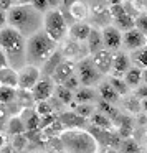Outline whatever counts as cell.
I'll return each instance as SVG.
<instances>
[{"mask_svg":"<svg viewBox=\"0 0 147 153\" xmlns=\"http://www.w3.org/2000/svg\"><path fill=\"white\" fill-rule=\"evenodd\" d=\"M7 25L20 31L23 36H32L43 27V13L35 10L30 4L14 5L7 12Z\"/></svg>","mask_w":147,"mask_h":153,"instance_id":"obj_1","label":"cell"},{"mask_svg":"<svg viewBox=\"0 0 147 153\" xmlns=\"http://www.w3.org/2000/svg\"><path fill=\"white\" fill-rule=\"evenodd\" d=\"M25 45H27V40L25 36L17 31L12 27H4L0 28V48L5 51L8 58V66L12 64H27V59H25Z\"/></svg>","mask_w":147,"mask_h":153,"instance_id":"obj_2","label":"cell"},{"mask_svg":"<svg viewBox=\"0 0 147 153\" xmlns=\"http://www.w3.org/2000/svg\"><path fill=\"white\" fill-rule=\"evenodd\" d=\"M55 50H56V41L51 40L43 30L37 31L32 36H28L27 45H25V59H27V64L38 68V64H43L45 59Z\"/></svg>","mask_w":147,"mask_h":153,"instance_id":"obj_3","label":"cell"},{"mask_svg":"<svg viewBox=\"0 0 147 153\" xmlns=\"http://www.w3.org/2000/svg\"><path fill=\"white\" fill-rule=\"evenodd\" d=\"M60 140L63 143L64 150L70 153H96L98 143L86 130L71 128L63 130L60 133Z\"/></svg>","mask_w":147,"mask_h":153,"instance_id":"obj_4","label":"cell"},{"mask_svg":"<svg viewBox=\"0 0 147 153\" xmlns=\"http://www.w3.org/2000/svg\"><path fill=\"white\" fill-rule=\"evenodd\" d=\"M68 22L60 8H50L43 13V31L58 43L68 35Z\"/></svg>","mask_w":147,"mask_h":153,"instance_id":"obj_5","label":"cell"},{"mask_svg":"<svg viewBox=\"0 0 147 153\" xmlns=\"http://www.w3.org/2000/svg\"><path fill=\"white\" fill-rule=\"evenodd\" d=\"M76 74H78V79H80L81 86H86V87H93L96 84L101 82V76L103 74L96 69V66L93 64L91 58H83L76 63Z\"/></svg>","mask_w":147,"mask_h":153,"instance_id":"obj_6","label":"cell"},{"mask_svg":"<svg viewBox=\"0 0 147 153\" xmlns=\"http://www.w3.org/2000/svg\"><path fill=\"white\" fill-rule=\"evenodd\" d=\"M40 77H41L40 68L32 66V64H25V66L18 71V89L30 91L32 87L38 82Z\"/></svg>","mask_w":147,"mask_h":153,"instance_id":"obj_7","label":"cell"},{"mask_svg":"<svg viewBox=\"0 0 147 153\" xmlns=\"http://www.w3.org/2000/svg\"><path fill=\"white\" fill-rule=\"evenodd\" d=\"M103 35V46L109 51H116L122 46V31L117 30L114 25H106L101 28Z\"/></svg>","mask_w":147,"mask_h":153,"instance_id":"obj_8","label":"cell"},{"mask_svg":"<svg viewBox=\"0 0 147 153\" xmlns=\"http://www.w3.org/2000/svg\"><path fill=\"white\" fill-rule=\"evenodd\" d=\"M30 92H32V97H33L35 102L48 100L55 94V82L51 81V77H40L38 82L30 89Z\"/></svg>","mask_w":147,"mask_h":153,"instance_id":"obj_9","label":"cell"},{"mask_svg":"<svg viewBox=\"0 0 147 153\" xmlns=\"http://www.w3.org/2000/svg\"><path fill=\"white\" fill-rule=\"evenodd\" d=\"M112 56L114 54L109 50L101 48L99 51L91 54V61H93V64L101 74H109L111 69H112Z\"/></svg>","mask_w":147,"mask_h":153,"instance_id":"obj_10","label":"cell"},{"mask_svg":"<svg viewBox=\"0 0 147 153\" xmlns=\"http://www.w3.org/2000/svg\"><path fill=\"white\" fill-rule=\"evenodd\" d=\"M122 46H126L127 50L136 51L139 48L146 46V35L142 31H139L137 28H130V30L122 33Z\"/></svg>","mask_w":147,"mask_h":153,"instance_id":"obj_11","label":"cell"},{"mask_svg":"<svg viewBox=\"0 0 147 153\" xmlns=\"http://www.w3.org/2000/svg\"><path fill=\"white\" fill-rule=\"evenodd\" d=\"M74 73H76V63H74L73 59H66V58H64V59L58 64L56 69H55L53 76H51V81H53L55 84H63L64 81Z\"/></svg>","mask_w":147,"mask_h":153,"instance_id":"obj_12","label":"cell"},{"mask_svg":"<svg viewBox=\"0 0 147 153\" xmlns=\"http://www.w3.org/2000/svg\"><path fill=\"white\" fill-rule=\"evenodd\" d=\"M58 120L61 122V125L64 127V130H71V128H84L86 127V119L81 115H78L74 110H70V112H63Z\"/></svg>","mask_w":147,"mask_h":153,"instance_id":"obj_13","label":"cell"},{"mask_svg":"<svg viewBox=\"0 0 147 153\" xmlns=\"http://www.w3.org/2000/svg\"><path fill=\"white\" fill-rule=\"evenodd\" d=\"M63 59H64V56H63V53H61V50H55L53 53L45 59V63L41 64L40 73L43 74L45 77H51L53 73H55V69L58 68V64H60Z\"/></svg>","mask_w":147,"mask_h":153,"instance_id":"obj_14","label":"cell"},{"mask_svg":"<svg viewBox=\"0 0 147 153\" xmlns=\"http://www.w3.org/2000/svg\"><path fill=\"white\" fill-rule=\"evenodd\" d=\"M91 28H93V27H91L89 23H86V22H74V23L70 27L68 33H70L71 40L80 41V43H86L88 36H89Z\"/></svg>","mask_w":147,"mask_h":153,"instance_id":"obj_15","label":"cell"},{"mask_svg":"<svg viewBox=\"0 0 147 153\" xmlns=\"http://www.w3.org/2000/svg\"><path fill=\"white\" fill-rule=\"evenodd\" d=\"M89 15L93 17L94 23L103 25V27L109 25V20H112V18H111V13H109V8L106 7V2L96 4L94 7H91L89 8Z\"/></svg>","mask_w":147,"mask_h":153,"instance_id":"obj_16","label":"cell"},{"mask_svg":"<svg viewBox=\"0 0 147 153\" xmlns=\"http://www.w3.org/2000/svg\"><path fill=\"white\" fill-rule=\"evenodd\" d=\"M130 68V58L126 53H116L112 56V69H111V76H124L127 69Z\"/></svg>","mask_w":147,"mask_h":153,"instance_id":"obj_17","label":"cell"},{"mask_svg":"<svg viewBox=\"0 0 147 153\" xmlns=\"http://www.w3.org/2000/svg\"><path fill=\"white\" fill-rule=\"evenodd\" d=\"M20 119L23 120L27 132H35V130H40V115L37 114V110L30 109V107H28V109H23V110H22Z\"/></svg>","mask_w":147,"mask_h":153,"instance_id":"obj_18","label":"cell"},{"mask_svg":"<svg viewBox=\"0 0 147 153\" xmlns=\"http://www.w3.org/2000/svg\"><path fill=\"white\" fill-rule=\"evenodd\" d=\"M0 86H8L18 89V71L12 66L0 68Z\"/></svg>","mask_w":147,"mask_h":153,"instance_id":"obj_19","label":"cell"},{"mask_svg":"<svg viewBox=\"0 0 147 153\" xmlns=\"http://www.w3.org/2000/svg\"><path fill=\"white\" fill-rule=\"evenodd\" d=\"M114 120H117V135L121 137V138H129L130 135H132L134 132V122L132 119H130L129 115H117Z\"/></svg>","mask_w":147,"mask_h":153,"instance_id":"obj_20","label":"cell"},{"mask_svg":"<svg viewBox=\"0 0 147 153\" xmlns=\"http://www.w3.org/2000/svg\"><path fill=\"white\" fill-rule=\"evenodd\" d=\"M61 53H63V56L66 58V59H83L84 58V53H81V43L80 41H74V40H70L64 43L63 50H61Z\"/></svg>","mask_w":147,"mask_h":153,"instance_id":"obj_21","label":"cell"},{"mask_svg":"<svg viewBox=\"0 0 147 153\" xmlns=\"http://www.w3.org/2000/svg\"><path fill=\"white\" fill-rule=\"evenodd\" d=\"M68 13H70V17L73 18L74 22H84L88 17H89V7H88L86 2L78 0L76 4L71 5V7L68 8Z\"/></svg>","mask_w":147,"mask_h":153,"instance_id":"obj_22","label":"cell"},{"mask_svg":"<svg viewBox=\"0 0 147 153\" xmlns=\"http://www.w3.org/2000/svg\"><path fill=\"white\" fill-rule=\"evenodd\" d=\"M98 92H99V97L103 100H106V102L109 104H116L117 100H119V94L114 91V87L109 84V81H104V82H99V86H98Z\"/></svg>","mask_w":147,"mask_h":153,"instance_id":"obj_23","label":"cell"},{"mask_svg":"<svg viewBox=\"0 0 147 153\" xmlns=\"http://www.w3.org/2000/svg\"><path fill=\"white\" fill-rule=\"evenodd\" d=\"M122 79L126 81L129 89H136V87L140 86V82H142V69L137 68V66H130L129 69L124 73Z\"/></svg>","mask_w":147,"mask_h":153,"instance_id":"obj_24","label":"cell"},{"mask_svg":"<svg viewBox=\"0 0 147 153\" xmlns=\"http://www.w3.org/2000/svg\"><path fill=\"white\" fill-rule=\"evenodd\" d=\"M86 48H88V53H91V54L103 48V35H101L99 28H91L89 36L86 40Z\"/></svg>","mask_w":147,"mask_h":153,"instance_id":"obj_25","label":"cell"},{"mask_svg":"<svg viewBox=\"0 0 147 153\" xmlns=\"http://www.w3.org/2000/svg\"><path fill=\"white\" fill-rule=\"evenodd\" d=\"M96 100V92L93 87L81 86L74 91V102L76 104H93Z\"/></svg>","mask_w":147,"mask_h":153,"instance_id":"obj_26","label":"cell"},{"mask_svg":"<svg viewBox=\"0 0 147 153\" xmlns=\"http://www.w3.org/2000/svg\"><path fill=\"white\" fill-rule=\"evenodd\" d=\"M7 132L10 133V135H14V137L15 135H23V133L27 132L23 120H22L18 115H12L10 119H8V122H7Z\"/></svg>","mask_w":147,"mask_h":153,"instance_id":"obj_27","label":"cell"},{"mask_svg":"<svg viewBox=\"0 0 147 153\" xmlns=\"http://www.w3.org/2000/svg\"><path fill=\"white\" fill-rule=\"evenodd\" d=\"M55 96H56L58 102L64 104V105H68V104H71L74 100V92L66 89L63 84H55Z\"/></svg>","mask_w":147,"mask_h":153,"instance_id":"obj_28","label":"cell"},{"mask_svg":"<svg viewBox=\"0 0 147 153\" xmlns=\"http://www.w3.org/2000/svg\"><path fill=\"white\" fill-rule=\"evenodd\" d=\"M89 119H91V123L96 125V127H101V128H106V130L112 128V120H111L106 114L99 112V110H94Z\"/></svg>","mask_w":147,"mask_h":153,"instance_id":"obj_29","label":"cell"},{"mask_svg":"<svg viewBox=\"0 0 147 153\" xmlns=\"http://www.w3.org/2000/svg\"><path fill=\"white\" fill-rule=\"evenodd\" d=\"M114 27L117 28V30H121L124 33V31H127V30H130V28H134L136 25H134V22H136V18L132 17V15H129V13H124V15H121V17H117V18H114Z\"/></svg>","mask_w":147,"mask_h":153,"instance_id":"obj_30","label":"cell"},{"mask_svg":"<svg viewBox=\"0 0 147 153\" xmlns=\"http://www.w3.org/2000/svg\"><path fill=\"white\" fill-rule=\"evenodd\" d=\"M15 102L22 107V109H28L32 104L35 102L33 97H32L30 91H25V89H17V96H15Z\"/></svg>","mask_w":147,"mask_h":153,"instance_id":"obj_31","label":"cell"},{"mask_svg":"<svg viewBox=\"0 0 147 153\" xmlns=\"http://www.w3.org/2000/svg\"><path fill=\"white\" fill-rule=\"evenodd\" d=\"M109 84L114 87V91H116L119 96H127V94H129V86H127L126 81L121 79L119 76H109Z\"/></svg>","mask_w":147,"mask_h":153,"instance_id":"obj_32","label":"cell"},{"mask_svg":"<svg viewBox=\"0 0 147 153\" xmlns=\"http://www.w3.org/2000/svg\"><path fill=\"white\" fill-rule=\"evenodd\" d=\"M15 96H17V89H15V87L0 86V104H2V105H7V104L14 102Z\"/></svg>","mask_w":147,"mask_h":153,"instance_id":"obj_33","label":"cell"},{"mask_svg":"<svg viewBox=\"0 0 147 153\" xmlns=\"http://www.w3.org/2000/svg\"><path fill=\"white\" fill-rule=\"evenodd\" d=\"M122 104H124V107H126V110H127V112H130V114L142 112V110H140V100L137 99L134 94H132V96H126V97H124Z\"/></svg>","mask_w":147,"mask_h":153,"instance_id":"obj_34","label":"cell"},{"mask_svg":"<svg viewBox=\"0 0 147 153\" xmlns=\"http://www.w3.org/2000/svg\"><path fill=\"white\" fill-rule=\"evenodd\" d=\"M132 61L137 64V68L146 69L147 68V46H142L132 53Z\"/></svg>","mask_w":147,"mask_h":153,"instance_id":"obj_35","label":"cell"},{"mask_svg":"<svg viewBox=\"0 0 147 153\" xmlns=\"http://www.w3.org/2000/svg\"><path fill=\"white\" fill-rule=\"evenodd\" d=\"M98 110H99V112H103V114H106L111 120H114L117 115H119V110H117L112 104L106 102V100H103V99L98 102Z\"/></svg>","mask_w":147,"mask_h":153,"instance_id":"obj_36","label":"cell"},{"mask_svg":"<svg viewBox=\"0 0 147 153\" xmlns=\"http://www.w3.org/2000/svg\"><path fill=\"white\" fill-rule=\"evenodd\" d=\"M71 105H73V110L78 114V115L84 117V119H89L91 115H93L94 112V105H91V104H76L73 100L71 102Z\"/></svg>","mask_w":147,"mask_h":153,"instance_id":"obj_37","label":"cell"},{"mask_svg":"<svg viewBox=\"0 0 147 153\" xmlns=\"http://www.w3.org/2000/svg\"><path fill=\"white\" fill-rule=\"evenodd\" d=\"M121 152L122 153H140V146H139V143L136 142L134 138H124L122 140V143H121Z\"/></svg>","mask_w":147,"mask_h":153,"instance_id":"obj_38","label":"cell"},{"mask_svg":"<svg viewBox=\"0 0 147 153\" xmlns=\"http://www.w3.org/2000/svg\"><path fill=\"white\" fill-rule=\"evenodd\" d=\"M35 110H37L38 115H46V114H53L55 112V107L51 105L48 100H40V102H37Z\"/></svg>","mask_w":147,"mask_h":153,"instance_id":"obj_39","label":"cell"},{"mask_svg":"<svg viewBox=\"0 0 147 153\" xmlns=\"http://www.w3.org/2000/svg\"><path fill=\"white\" fill-rule=\"evenodd\" d=\"M134 25H136L134 28H137V30L142 31L144 35H147V12H144V13L137 15V17H136V22H134Z\"/></svg>","mask_w":147,"mask_h":153,"instance_id":"obj_40","label":"cell"},{"mask_svg":"<svg viewBox=\"0 0 147 153\" xmlns=\"http://www.w3.org/2000/svg\"><path fill=\"white\" fill-rule=\"evenodd\" d=\"M63 86L66 87V89H70V91H73V92H74V91H76L78 87L81 86V84H80V79H78V74H76V73L71 74V76L63 82Z\"/></svg>","mask_w":147,"mask_h":153,"instance_id":"obj_41","label":"cell"},{"mask_svg":"<svg viewBox=\"0 0 147 153\" xmlns=\"http://www.w3.org/2000/svg\"><path fill=\"white\" fill-rule=\"evenodd\" d=\"M58 117L55 114H46V115H40V130H46L51 123L56 120Z\"/></svg>","mask_w":147,"mask_h":153,"instance_id":"obj_42","label":"cell"},{"mask_svg":"<svg viewBox=\"0 0 147 153\" xmlns=\"http://www.w3.org/2000/svg\"><path fill=\"white\" fill-rule=\"evenodd\" d=\"M30 5L35 10L45 13L46 10H50V5H48V0H30Z\"/></svg>","mask_w":147,"mask_h":153,"instance_id":"obj_43","label":"cell"},{"mask_svg":"<svg viewBox=\"0 0 147 153\" xmlns=\"http://www.w3.org/2000/svg\"><path fill=\"white\" fill-rule=\"evenodd\" d=\"M107 8H109V13H111V18H112V20L126 13V8H124V2H122V4H119V5H111V7H107Z\"/></svg>","mask_w":147,"mask_h":153,"instance_id":"obj_44","label":"cell"},{"mask_svg":"<svg viewBox=\"0 0 147 153\" xmlns=\"http://www.w3.org/2000/svg\"><path fill=\"white\" fill-rule=\"evenodd\" d=\"M28 142V138L25 137V133L23 135H15V138H14V148H17V150H23V146H25V143Z\"/></svg>","mask_w":147,"mask_h":153,"instance_id":"obj_45","label":"cell"},{"mask_svg":"<svg viewBox=\"0 0 147 153\" xmlns=\"http://www.w3.org/2000/svg\"><path fill=\"white\" fill-rule=\"evenodd\" d=\"M132 5L136 7V10L139 12V13L147 12V0H132Z\"/></svg>","mask_w":147,"mask_h":153,"instance_id":"obj_46","label":"cell"},{"mask_svg":"<svg viewBox=\"0 0 147 153\" xmlns=\"http://www.w3.org/2000/svg\"><path fill=\"white\" fill-rule=\"evenodd\" d=\"M134 96H136L139 100L140 99H146V97H147V84H144V86H137Z\"/></svg>","mask_w":147,"mask_h":153,"instance_id":"obj_47","label":"cell"},{"mask_svg":"<svg viewBox=\"0 0 147 153\" xmlns=\"http://www.w3.org/2000/svg\"><path fill=\"white\" fill-rule=\"evenodd\" d=\"M12 7H14V2L12 0H0V10L8 12Z\"/></svg>","mask_w":147,"mask_h":153,"instance_id":"obj_48","label":"cell"},{"mask_svg":"<svg viewBox=\"0 0 147 153\" xmlns=\"http://www.w3.org/2000/svg\"><path fill=\"white\" fill-rule=\"evenodd\" d=\"M8 66V58L5 54V51L0 48V68H7Z\"/></svg>","mask_w":147,"mask_h":153,"instance_id":"obj_49","label":"cell"},{"mask_svg":"<svg viewBox=\"0 0 147 153\" xmlns=\"http://www.w3.org/2000/svg\"><path fill=\"white\" fill-rule=\"evenodd\" d=\"M7 27V12L0 10V28Z\"/></svg>","mask_w":147,"mask_h":153,"instance_id":"obj_50","label":"cell"},{"mask_svg":"<svg viewBox=\"0 0 147 153\" xmlns=\"http://www.w3.org/2000/svg\"><path fill=\"white\" fill-rule=\"evenodd\" d=\"M76 2H78V0H61V5H63L64 8H70L71 5H74Z\"/></svg>","mask_w":147,"mask_h":153,"instance_id":"obj_51","label":"cell"},{"mask_svg":"<svg viewBox=\"0 0 147 153\" xmlns=\"http://www.w3.org/2000/svg\"><path fill=\"white\" fill-rule=\"evenodd\" d=\"M48 5L50 8H58L61 5V0H48Z\"/></svg>","mask_w":147,"mask_h":153,"instance_id":"obj_52","label":"cell"},{"mask_svg":"<svg viewBox=\"0 0 147 153\" xmlns=\"http://www.w3.org/2000/svg\"><path fill=\"white\" fill-rule=\"evenodd\" d=\"M140 110L147 114V97L146 99H140Z\"/></svg>","mask_w":147,"mask_h":153,"instance_id":"obj_53","label":"cell"},{"mask_svg":"<svg viewBox=\"0 0 147 153\" xmlns=\"http://www.w3.org/2000/svg\"><path fill=\"white\" fill-rule=\"evenodd\" d=\"M104 2H106L107 7H111V5H119V4H122V0H104Z\"/></svg>","mask_w":147,"mask_h":153,"instance_id":"obj_54","label":"cell"},{"mask_svg":"<svg viewBox=\"0 0 147 153\" xmlns=\"http://www.w3.org/2000/svg\"><path fill=\"white\" fill-rule=\"evenodd\" d=\"M14 5H22V4H30V0H12Z\"/></svg>","mask_w":147,"mask_h":153,"instance_id":"obj_55","label":"cell"},{"mask_svg":"<svg viewBox=\"0 0 147 153\" xmlns=\"http://www.w3.org/2000/svg\"><path fill=\"white\" fill-rule=\"evenodd\" d=\"M103 153H119V150H114V148H109V146H106Z\"/></svg>","mask_w":147,"mask_h":153,"instance_id":"obj_56","label":"cell"},{"mask_svg":"<svg viewBox=\"0 0 147 153\" xmlns=\"http://www.w3.org/2000/svg\"><path fill=\"white\" fill-rule=\"evenodd\" d=\"M4 146H5V137L2 135V133H0V150L4 148Z\"/></svg>","mask_w":147,"mask_h":153,"instance_id":"obj_57","label":"cell"},{"mask_svg":"<svg viewBox=\"0 0 147 153\" xmlns=\"http://www.w3.org/2000/svg\"><path fill=\"white\" fill-rule=\"evenodd\" d=\"M142 81H144V84H147V68L142 69Z\"/></svg>","mask_w":147,"mask_h":153,"instance_id":"obj_58","label":"cell"},{"mask_svg":"<svg viewBox=\"0 0 147 153\" xmlns=\"http://www.w3.org/2000/svg\"><path fill=\"white\" fill-rule=\"evenodd\" d=\"M122 2H132V0H122Z\"/></svg>","mask_w":147,"mask_h":153,"instance_id":"obj_59","label":"cell"},{"mask_svg":"<svg viewBox=\"0 0 147 153\" xmlns=\"http://www.w3.org/2000/svg\"><path fill=\"white\" fill-rule=\"evenodd\" d=\"M146 46H147V35H146Z\"/></svg>","mask_w":147,"mask_h":153,"instance_id":"obj_60","label":"cell"}]
</instances>
